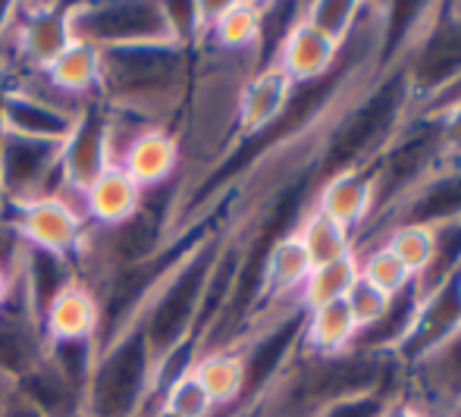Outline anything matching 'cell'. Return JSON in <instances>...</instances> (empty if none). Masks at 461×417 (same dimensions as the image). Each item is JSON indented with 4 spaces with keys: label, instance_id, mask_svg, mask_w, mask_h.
<instances>
[{
    "label": "cell",
    "instance_id": "cell-1",
    "mask_svg": "<svg viewBox=\"0 0 461 417\" xmlns=\"http://www.w3.org/2000/svg\"><path fill=\"white\" fill-rule=\"evenodd\" d=\"M194 82V50L179 44L101 50L97 101L110 113L145 126H170L183 113Z\"/></svg>",
    "mask_w": 461,
    "mask_h": 417
},
{
    "label": "cell",
    "instance_id": "cell-2",
    "mask_svg": "<svg viewBox=\"0 0 461 417\" xmlns=\"http://www.w3.org/2000/svg\"><path fill=\"white\" fill-rule=\"evenodd\" d=\"M154 358L141 330L126 327L101 342L97 364L86 389V417H139L154 405Z\"/></svg>",
    "mask_w": 461,
    "mask_h": 417
},
{
    "label": "cell",
    "instance_id": "cell-3",
    "mask_svg": "<svg viewBox=\"0 0 461 417\" xmlns=\"http://www.w3.org/2000/svg\"><path fill=\"white\" fill-rule=\"evenodd\" d=\"M73 38L97 50L145 48V44H176L164 4L154 0H95L69 6ZM183 48V44H179Z\"/></svg>",
    "mask_w": 461,
    "mask_h": 417
},
{
    "label": "cell",
    "instance_id": "cell-4",
    "mask_svg": "<svg viewBox=\"0 0 461 417\" xmlns=\"http://www.w3.org/2000/svg\"><path fill=\"white\" fill-rule=\"evenodd\" d=\"M63 192L60 145L0 135V213Z\"/></svg>",
    "mask_w": 461,
    "mask_h": 417
},
{
    "label": "cell",
    "instance_id": "cell-5",
    "mask_svg": "<svg viewBox=\"0 0 461 417\" xmlns=\"http://www.w3.org/2000/svg\"><path fill=\"white\" fill-rule=\"evenodd\" d=\"M0 217L10 220V226L16 230L19 242L25 249L60 254V258L73 260L88 232V220L79 207V198L67 192H54L48 198L29 201L23 207L4 211Z\"/></svg>",
    "mask_w": 461,
    "mask_h": 417
},
{
    "label": "cell",
    "instance_id": "cell-6",
    "mask_svg": "<svg viewBox=\"0 0 461 417\" xmlns=\"http://www.w3.org/2000/svg\"><path fill=\"white\" fill-rule=\"evenodd\" d=\"M402 399L427 417H456L461 408V330L424 358L402 367Z\"/></svg>",
    "mask_w": 461,
    "mask_h": 417
},
{
    "label": "cell",
    "instance_id": "cell-7",
    "mask_svg": "<svg viewBox=\"0 0 461 417\" xmlns=\"http://www.w3.org/2000/svg\"><path fill=\"white\" fill-rule=\"evenodd\" d=\"M113 164L110 141V113L101 101H88L76 116L73 132L60 145V179L63 192L79 198L88 186Z\"/></svg>",
    "mask_w": 461,
    "mask_h": 417
},
{
    "label": "cell",
    "instance_id": "cell-8",
    "mask_svg": "<svg viewBox=\"0 0 461 417\" xmlns=\"http://www.w3.org/2000/svg\"><path fill=\"white\" fill-rule=\"evenodd\" d=\"M76 116H79V110H69V107H63V104L50 101L35 85V79H19L13 85H6V91H4L0 126H4L6 135L63 145L67 135L73 132Z\"/></svg>",
    "mask_w": 461,
    "mask_h": 417
},
{
    "label": "cell",
    "instance_id": "cell-9",
    "mask_svg": "<svg viewBox=\"0 0 461 417\" xmlns=\"http://www.w3.org/2000/svg\"><path fill=\"white\" fill-rule=\"evenodd\" d=\"M458 330H461V295H458V276H456L449 283L418 295L414 314L408 321L402 339L395 342L393 358L402 367H408L411 361L424 358L427 351L443 345L449 336H456Z\"/></svg>",
    "mask_w": 461,
    "mask_h": 417
},
{
    "label": "cell",
    "instance_id": "cell-10",
    "mask_svg": "<svg viewBox=\"0 0 461 417\" xmlns=\"http://www.w3.org/2000/svg\"><path fill=\"white\" fill-rule=\"evenodd\" d=\"M339 60H342L339 44H333L327 35L311 29L302 19V6H298V16L279 35L267 63H274L295 88H302V85H317L330 79V76H336L339 73Z\"/></svg>",
    "mask_w": 461,
    "mask_h": 417
},
{
    "label": "cell",
    "instance_id": "cell-11",
    "mask_svg": "<svg viewBox=\"0 0 461 417\" xmlns=\"http://www.w3.org/2000/svg\"><path fill=\"white\" fill-rule=\"evenodd\" d=\"M145 195L160 192L183 167V139L170 126H145L122 141L116 160Z\"/></svg>",
    "mask_w": 461,
    "mask_h": 417
},
{
    "label": "cell",
    "instance_id": "cell-12",
    "mask_svg": "<svg viewBox=\"0 0 461 417\" xmlns=\"http://www.w3.org/2000/svg\"><path fill=\"white\" fill-rule=\"evenodd\" d=\"M295 97V85L274 63H261L239 88L236 101V141H251L274 132L285 120Z\"/></svg>",
    "mask_w": 461,
    "mask_h": 417
},
{
    "label": "cell",
    "instance_id": "cell-13",
    "mask_svg": "<svg viewBox=\"0 0 461 417\" xmlns=\"http://www.w3.org/2000/svg\"><path fill=\"white\" fill-rule=\"evenodd\" d=\"M311 204L355 232V249H358V232L374 220L376 213V182L370 167H348L321 176Z\"/></svg>",
    "mask_w": 461,
    "mask_h": 417
},
{
    "label": "cell",
    "instance_id": "cell-14",
    "mask_svg": "<svg viewBox=\"0 0 461 417\" xmlns=\"http://www.w3.org/2000/svg\"><path fill=\"white\" fill-rule=\"evenodd\" d=\"M461 220V158L449 154L424 182L411 188L405 201L386 217L393 223H424V226H446ZM383 226V230H386Z\"/></svg>",
    "mask_w": 461,
    "mask_h": 417
},
{
    "label": "cell",
    "instance_id": "cell-15",
    "mask_svg": "<svg viewBox=\"0 0 461 417\" xmlns=\"http://www.w3.org/2000/svg\"><path fill=\"white\" fill-rule=\"evenodd\" d=\"M104 308L86 279H73L41 311L44 342H97L101 345Z\"/></svg>",
    "mask_w": 461,
    "mask_h": 417
},
{
    "label": "cell",
    "instance_id": "cell-16",
    "mask_svg": "<svg viewBox=\"0 0 461 417\" xmlns=\"http://www.w3.org/2000/svg\"><path fill=\"white\" fill-rule=\"evenodd\" d=\"M44 349L48 342L41 333V321L16 283L13 298L0 308V376L6 383L23 380L44 358Z\"/></svg>",
    "mask_w": 461,
    "mask_h": 417
},
{
    "label": "cell",
    "instance_id": "cell-17",
    "mask_svg": "<svg viewBox=\"0 0 461 417\" xmlns=\"http://www.w3.org/2000/svg\"><path fill=\"white\" fill-rule=\"evenodd\" d=\"M267 4H251V0L217 4L211 25H207L204 44L211 50H220V54L251 57V60L261 63L264 44H267Z\"/></svg>",
    "mask_w": 461,
    "mask_h": 417
},
{
    "label": "cell",
    "instance_id": "cell-18",
    "mask_svg": "<svg viewBox=\"0 0 461 417\" xmlns=\"http://www.w3.org/2000/svg\"><path fill=\"white\" fill-rule=\"evenodd\" d=\"M148 195L135 186V179L120 164H110L101 176L79 195V207L88 226L95 230H116L129 223L141 211Z\"/></svg>",
    "mask_w": 461,
    "mask_h": 417
},
{
    "label": "cell",
    "instance_id": "cell-19",
    "mask_svg": "<svg viewBox=\"0 0 461 417\" xmlns=\"http://www.w3.org/2000/svg\"><path fill=\"white\" fill-rule=\"evenodd\" d=\"M41 76L57 97L76 104V107H86L88 101H97V88H101V50L73 38L67 50Z\"/></svg>",
    "mask_w": 461,
    "mask_h": 417
},
{
    "label": "cell",
    "instance_id": "cell-20",
    "mask_svg": "<svg viewBox=\"0 0 461 417\" xmlns=\"http://www.w3.org/2000/svg\"><path fill=\"white\" fill-rule=\"evenodd\" d=\"M358 342V327L348 311L346 298L323 308L304 311L302 336H298V355L304 358H333L342 351L355 349Z\"/></svg>",
    "mask_w": 461,
    "mask_h": 417
},
{
    "label": "cell",
    "instance_id": "cell-21",
    "mask_svg": "<svg viewBox=\"0 0 461 417\" xmlns=\"http://www.w3.org/2000/svg\"><path fill=\"white\" fill-rule=\"evenodd\" d=\"M13 389H16L19 399H25L44 417H76L86 408L82 393L48 361V355H44L23 380L13 383Z\"/></svg>",
    "mask_w": 461,
    "mask_h": 417
},
{
    "label": "cell",
    "instance_id": "cell-22",
    "mask_svg": "<svg viewBox=\"0 0 461 417\" xmlns=\"http://www.w3.org/2000/svg\"><path fill=\"white\" fill-rule=\"evenodd\" d=\"M188 370L204 386V393L211 395L217 412L245 402V383H249V376H245V358L239 349L198 351L192 358V364H188Z\"/></svg>",
    "mask_w": 461,
    "mask_h": 417
},
{
    "label": "cell",
    "instance_id": "cell-23",
    "mask_svg": "<svg viewBox=\"0 0 461 417\" xmlns=\"http://www.w3.org/2000/svg\"><path fill=\"white\" fill-rule=\"evenodd\" d=\"M298 242L304 245L311 264H333V260H342L348 254H355V232L346 230L342 223H336L333 217H327L323 211H317L314 204L304 207V213L298 217L295 230Z\"/></svg>",
    "mask_w": 461,
    "mask_h": 417
},
{
    "label": "cell",
    "instance_id": "cell-24",
    "mask_svg": "<svg viewBox=\"0 0 461 417\" xmlns=\"http://www.w3.org/2000/svg\"><path fill=\"white\" fill-rule=\"evenodd\" d=\"M355 283H358V258L355 254L333 260V264H321L304 279L302 292H298V304H302V311H314L323 304L342 302Z\"/></svg>",
    "mask_w": 461,
    "mask_h": 417
},
{
    "label": "cell",
    "instance_id": "cell-25",
    "mask_svg": "<svg viewBox=\"0 0 461 417\" xmlns=\"http://www.w3.org/2000/svg\"><path fill=\"white\" fill-rule=\"evenodd\" d=\"M402 264L408 267L414 279L424 276L427 267L433 264V254H437V226H424V223H393L380 232V239Z\"/></svg>",
    "mask_w": 461,
    "mask_h": 417
},
{
    "label": "cell",
    "instance_id": "cell-26",
    "mask_svg": "<svg viewBox=\"0 0 461 417\" xmlns=\"http://www.w3.org/2000/svg\"><path fill=\"white\" fill-rule=\"evenodd\" d=\"M355 258H358V276L374 289L386 292L389 298L405 295L414 286V276L408 273V267L383 242H374L367 251H355Z\"/></svg>",
    "mask_w": 461,
    "mask_h": 417
},
{
    "label": "cell",
    "instance_id": "cell-27",
    "mask_svg": "<svg viewBox=\"0 0 461 417\" xmlns=\"http://www.w3.org/2000/svg\"><path fill=\"white\" fill-rule=\"evenodd\" d=\"M361 6L365 4H352V0H317V4H302V19L333 44L346 48L358 29Z\"/></svg>",
    "mask_w": 461,
    "mask_h": 417
},
{
    "label": "cell",
    "instance_id": "cell-28",
    "mask_svg": "<svg viewBox=\"0 0 461 417\" xmlns=\"http://www.w3.org/2000/svg\"><path fill=\"white\" fill-rule=\"evenodd\" d=\"M346 304L355 317V327H358V342H355V349H358V345H367L370 339L386 327L395 298H389L386 292L374 289V286L358 276V283H355L352 292L346 295Z\"/></svg>",
    "mask_w": 461,
    "mask_h": 417
},
{
    "label": "cell",
    "instance_id": "cell-29",
    "mask_svg": "<svg viewBox=\"0 0 461 417\" xmlns=\"http://www.w3.org/2000/svg\"><path fill=\"white\" fill-rule=\"evenodd\" d=\"M158 402L179 417H213L217 414L211 395L204 393V386L194 380V374L188 367L179 370L176 376H170V380L164 383V389L158 393Z\"/></svg>",
    "mask_w": 461,
    "mask_h": 417
},
{
    "label": "cell",
    "instance_id": "cell-30",
    "mask_svg": "<svg viewBox=\"0 0 461 417\" xmlns=\"http://www.w3.org/2000/svg\"><path fill=\"white\" fill-rule=\"evenodd\" d=\"M399 393H370V395H355V399H342L333 405L321 408L314 417H380L386 412V405Z\"/></svg>",
    "mask_w": 461,
    "mask_h": 417
},
{
    "label": "cell",
    "instance_id": "cell-31",
    "mask_svg": "<svg viewBox=\"0 0 461 417\" xmlns=\"http://www.w3.org/2000/svg\"><path fill=\"white\" fill-rule=\"evenodd\" d=\"M437 116H439V122H443V135H446L449 151L461 158V97L446 104L443 110H437Z\"/></svg>",
    "mask_w": 461,
    "mask_h": 417
},
{
    "label": "cell",
    "instance_id": "cell-32",
    "mask_svg": "<svg viewBox=\"0 0 461 417\" xmlns=\"http://www.w3.org/2000/svg\"><path fill=\"white\" fill-rule=\"evenodd\" d=\"M380 417H427L424 412H420L418 405H411L408 399H402V395H395L393 402L386 405V412H383Z\"/></svg>",
    "mask_w": 461,
    "mask_h": 417
},
{
    "label": "cell",
    "instance_id": "cell-33",
    "mask_svg": "<svg viewBox=\"0 0 461 417\" xmlns=\"http://www.w3.org/2000/svg\"><path fill=\"white\" fill-rule=\"evenodd\" d=\"M4 417H44V414L35 412V408H32L25 399H19L16 389H13L10 402H6V408H4Z\"/></svg>",
    "mask_w": 461,
    "mask_h": 417
},
{
    "label": "cell",
    "instance_id": "cell-34",
    "mask_svg": "<svg viewBox=\"0 0 461 417\" xmlns=\"http://www.w3.org/2000/svg\"><path fill=\"white\" fill-rule=\"evenodd\" d=\"M13 292H16V273L6 270V267L0 264V308H4V304L10 302Z\"/></svg>",
    "mask_w": 461,
    "mask_h": 417
},
{
    "label": "cell",
    "instance_id": "cell-35",
    "mask_svg": "<svg viewBox=\"0 0 461 417\" xmlns=\"http://www.w3.org/2000/svg\"><path fill=\"white\" fill-rule=\"evenodd\" d=\"M10 395H13V383H6L4 376H0V417H4V408H6V402H10Z\"/></svg>",
    "mask_w": 461,
    "mask_h": 417
},
{
    "label": "cell",
    "instance_id": "cell-36",
    "mask_svg": "<svg viewBox=\"0 0 461 417\" xmlns=\"http://www.w3.org/2000/svg\"><path fill=\"white\" fill-rule=\"evenodd\" d=\"M145 417H179V414H173L170 408H164V405H160V402H158V405L148 408V414H145Z\"/></svg>",
    "mask_w": 461,
    "mask_h": 417
},
{
    "label": "cell",
    "instance_id": "cell-37",
    "mask_svg": "<svg viewBox=\"0 0 461 417\" xmlns=\"http://www.w3.org/2000/svg\"><path fill=\"white\" fill-rule=\"evenodd\" d=\"M458 295H461V273H458Z\"/></svg>",
    "mask_w": 461,
    "mask_h": 417
},
{
    "label": "cell",
    "instance_id": "cell-38",
    "mask_svg": "<svg viewBox=\"0 0 461 417\" xmlns=\"http://www.w3.org/2000/svg\"><path fill=\"white\" fill-rule=\"evenodd\" d=\"M456 417H461V408H458V414H456Z\"/></svg>",
    "mask_w": 461,
    "mask_h": 417
},
{
    "label": "cell",
    "instance_id": "cell-39",
    "mask_svg": "<svg viewBox=\"0 0 461 417\" xmlns=\"http://www.w3.org/2000/svg\"><path fill=\"white\" fill-rule=\"evenodd\" d=\"M76 417H86V414H76Z\"/></svg>",
    "mask_w": 461,
    "mask_h": 417
}]
</instances>
